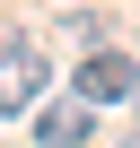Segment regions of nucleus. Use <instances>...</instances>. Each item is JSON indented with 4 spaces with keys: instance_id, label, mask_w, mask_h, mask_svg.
<instances>
[{
    "instance_id": "f03ea898",
    "label": "nucleus",
    "mask_w": 140,
    "mask_h": 148,
    "mask_svg": "<svg viewBox=\"0 0 140 148\" xmlns=\"http://www.w3.org/2000/svg\"><path fill=\"white\" fill-rule=\"evenodd\" d=\"M70 96H88V105H123V96H140V70H131L123 52H88Z\"/></svg>"
},
{
    "instance_id": "20e7f679",
    "label": "nucleus",
    "mask_w": 140,
    "mask_h": 148,
    "mask_svg": "<svg viewBox=\"0 0 140 148\" xmlns=\"http://www.w3.org/2000/svg\"><path fill=\"white\" fill-rule=\"evenodd\" d=\"M131 148H140V139H131Z\"/></svg>"
},
{
    "instance_id": "7ed1b4c3",
    "label": "nucleus",
    "mask_w": 140,
    "mask_h": 148,
    "mask_svg": "<svg viewBox=\"0 0 140 148\" xmlns=\"http://www.w3.org/2000/svg\"><path fill=\"white\" fill-rule=\"evenodd\" d=\"M88 131H96V105H88V96H70V105H53V113L35 122L44 148H88Z\"/></svg>"
},
{
    "instance_id": "f257e3e1",
    "label": "nucleus",
    "mask_w": 140,
    "mask_h": 148,
    "mask_svg": "<svg viewBox=\"0 0 140 148\" xmlns=\"http://www.w3.org/2000/svg\"><path fill=\"white\" fill-rule=\"evenodd\" d=\"M35 96H44V44H0V122H18V113H35Z\"/></svg>"
}]
</instances>
